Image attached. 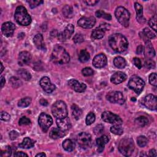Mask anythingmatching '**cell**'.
I'll return each mask as SVG.
<instances>
[{
  "label": "cell",
  "instance_id": "8",
  "mask_svg": "<svg viewBox=\"0 0 157 157\" xmlns=\"http://www.w3.org/2000/svg\"><path fill=\"white\" fill-rule=\"evenodd\" d=\"M38 123L41 129L45 132L53 124V119L49 115L42 112L39 117Z\"/></svg>",
  "mask_w": 157,
  "mask_h": 157
},
{
  "label": "cell",
  "instance_id": "37",
  "mask_svg": "<svg viewBox=\"0 0 157 157\" xmlns=\"http://www.w3.org/2000/svg\"><path fill=\"white\" fill-rule=\"evenodd\" d=\"M31 102V98L29 97H25L21 99L18 102V106L20 107H26Z\"/></svg>",
  "mask_w": 157,
  "mask_h": 157
},
{
  "label": "cell",
  "instance_id": "3",
  "mask_svg": "<svg viewBox=\"0 0 157 157\" xmlns=\"http://www.w3.org/2000/svg\"><path fill=\"white\" fill-rule=\"evenodd\" d=\"M14 17L16 21L22 26H28L31 23V16L28 14L25 7L22 6H18L16 8Z\"/></svg>",
  "mask_w": 157,
  "mask_h": 157
},
{
  "label": "cell",
  "instance_id": "17",
  "mask_svg": "<svg viewBox=\"0 0 157 157\" xmlns=\"http://www.w3.org/2000/svg\"><path fill=\"white\" fill-rule=\"evenodd\" d=\"M107 64V57L104 53H99L94 56L93 59V65L97 68L104 67Z\"/></svg>",
  "mask_w": 157,
  "mask_h": 157
},
{
  "label": "cell",
  "instance_id": "4",
  "mask_svg": "<svg viewBox=\"0 0 157 157\" xmlns=\"http://www.w3.org/2000/svg\"><path fill=\"white\" fill-rule=\"evenodd\" d=\"M134 141L131 138H124L121 139L118 145L119 151L125 156H131L134 150Z\"/></svg>",
  "mask_w": 157,
  "mask_h": 157
},
{
  "label": "cell",
  "instance_id": "28",
  "mask_svg": "<svg viewBox=\"0 0 157 157\" xmlns=\"http://www.w3.org/2000/svg\"><path fill=\"white\" fill-rule=\"evenodd\" d=\"M34 141L29 137H25L23 139L22 142L19 144V147L22 148H31L34 145Z\"/></svg>",
  "mask_w": 157,
  "mask_h": 157
},
{
  "label": "cell",
  "instance_id": "61",
  "mask_svg": "<svg viewBox=\"0 0 157 157\" xmlns=\"http://www.w3.org/2000/svg\"><path fill=\"white\" fill-rule=\"evenodd\" d=\"M5 82H6V80H5L4 77L3 76H1V88L3 87V86L5 84Z\"/></svg>",
  "mask_w": 157,
  "mask_h": 157
},
{
  "label": "cell",
  "instance_id": "44",
  "mask_svg": "<svg viewBox=\"0 0 157 157\" xmlns=\"http://www.w3.org/2000/svg\"><path fill=\"white\" fill-rule=\"evenodd\" d=\"M12 153V150L10 146H6L4 149L1 150V156L4 157V156H9L11 155Z\"/></svg>",
  "mask_w": 157,
  "mask_h": 157
},
{
  "label": "cell",
  "instance_id": "31",
  "mask_svg": "<svg viewBox=\"0 0 157 157\" xmlns=\"http://www.w3.org/2000/svg\"><path fill=\"white\" fill-rule=\"evenodd\" d=\"M71 111L72 116L76 119L78 120L82 114V109L76 104H73L71 107Z\"/></svg>",
  "mask_w": 157,
  "mask_h": 157
},
{
  "label": "cell",
  "instance_id": "63",
  "mask_svg": "<svg viewBox=\"0 0 157 157\" xmlns=\"http://www.w3.org/2000/svg\"><path fill=\"white\" fill-rule=\"evenodd\" d=\"M0 65H1V73H2V71H3V70H4V66H3L2 63H1Z\"/></svg>",
  "mask_w": 157,
  "mask_h": 157
},
{
  "label": "cell",
  "instance_id": "22",
  "mask_svg": "<svg viewBox=\"0 0 157 157\" xmlns=\"http://www.w3.org/2000/svg\"><path fill=\"white\" fill-rule=\"evenodd\" d=\"M31 55L27 51H23L18 55V64L20 66H23L28 64L31 59Z\"/></svg>",
  "mask_w": 157,
  "mask_h": 157
},
{
  "label": "cell",
  "instance_id": "59",
  "mask_svg": "<svg viewBox=\"0 0 157 157\" xmlns=\"http://www.w3.org/2000/svg\"><path fill=\"white\" fill-rule=\"evenodd\" d=\"M149 156H156V150L155 149H151L149 151V154H148Z\"/></svg>",
  "mask_w": 157,
  "mask_h": 157
},
{
  "label": "cell",
  "instance_id": "34",
  "mask_svg": "<svg viewBox=\"0 0 157 157\" xmlns=\"http://www.w3.org/2000/svg\"><path fill=\"white\" fill-rule=\"evenodd\" d=\"M17 74L25 80H29L31 78V74L26 69H20L18 70Z\"/></svg>",
  "mask_w": 157,
  "mask_h": 157
},
{
  "label": "cell",
  "instance_id": "18",
  "mask_svg": "<svg viewBox=\"0 0 157 157\" xmlns=\"http://www.w3.org/2000/svg\"><path fill=\"white\" fill-rule=\"evenodd\" d=\"M15 29L14 24L10 21L5 22L2 25L1 31L2 34L7 37H10L12 36Z\"/></svg>",
  "mask_w": 157,
  "mask_h": 157
},
{
  "label": "cell",
  "instance_id": "40",
  "mask_svg": "<svg viewBox=\"0 0 157 157\" xmlns=\"http://www.w3.org/2000/svg\"><path fill=\"white\" fill-rule=\"evenodd\" d=\"M10 83L14 88L20 87L22 85V82L18 78L16 77H12L9 80Z\"/></svg>",
  "mask_w": 157,
  "mask_h": 157
},
{
  "label": "cell",
  "instance_id": "15",
  "mask_svg": "<svg viewBox=\"0 0 157 157\" xmlns=\"http://www.w3.org/2000/svg\"><path fill=\"white\" fill-rule=\"evenodd\" d=\"M74 31V27L72 24H68L64 30L58 34V38L61 41H65L69 39Z\"/></svg>",
  "mask_w": 157,
  "mask_h": 157
},
{
  "label": "cell",
  "instance_id": "23",
  "mask_svg": "<svg viewBox=\"0 0 157 157\" xmlns=\"http://www.w3.org/2000/svg\"><path fill=\"white\" fill-rule=\"evenodd\" d=\"M139 36L145 42L155 38L156 37V34L148 28H145L143 31L139 33Z\"/></svg>",
  "mask_w": 157,
  "mask_h": 157
},
{
  "label": "cell",
  "instance_id": "6",
  "mask_svg": "<svg viewBox=\"0 0 157 157\" xmlns=\"http://www.w3.org/2000/svg\"><path fill=\"white\" fill-rule=\"evenodd\" d=\"M115 15L119 23L124 27L129 26L130 13L129 11L123 7H118L115 11Z\"/></svg>",
  "mask_w": 157,
  "mask_h": 157
},
{
  "label": "cell",
  "instance_id": "38",
  "mask_svg": "<svg viewBox=\"0 0 157 157\" xmlns=\"http://www.w3.org/2000/svg\"><path fill=\"white\" fill-rule=\"evenodd\" d=\"M95 15L98 18H104L105 20H110L112 19V17H111L110 14L107 13H106L104 11H102L101 10H97L95 13Z\"/></svg>",
  "mask_w": 157,
  "mask_h": 157
},
{
  "label": "cell",
  "instance_id": "39",
  "mask_svg": "<svg viewBox=\"0 0 157 157\" xmlns=\"http://www.w3.org/2000/svg\"><path fill=\"white\" fill-rule=\"evenodd\" d=\"M110 131L116 135H121L123 133V129L119 124H114L110 128Z\"/></svg>",
  "mask_w": 157,
  "mask_h": 157
},
{
  "label": "cell",
  "instance_id": "29",
  "mask_svg": "<svg viewBox=\"0 0 157 157\" xmlns=\"http://www.w3.org/2000/svg\"><path fill=\"white\" fill-rule=\"evenodd\" d=\"M113 64L115 67L119 69H123L126 66V62L123 57L117 56L113 59Z\"/></svg>",
  "mask_w": 157,
  "mask_h": 157
},
{
  "label": "cell",
  "instance_id": "20",
  "mask_svg": "<svg viewBox=\"0 0 157 157\" xmlns=\"http://www.w3.org/2000/svg\"><path fill=\"white\" fill-rule=\"evenodd\" d=\"M127 78L126 75L121 71L115 72L110 77V82L113 84L117 85L124 82Z\"/></svg>",
  "mask_w": 157,
  "mask_h": 157
},
{
  "label": "cell",
  "instance_id": "11",
  "mask_svg": "<svg viewBox=\"0 0 157 157\" xmlns=\"http://www.w3.org/2000/svg\"><path fill=\"white\" fill-rule=\"evenodd\" d=\"M107 99L112 103H117L119 104H123L124 102V96L121 92L113 91H110L106 95Z\"/></svg>",
  "mask_w": 157,
  "mask_h": 157
},
{
  "label": "cell",
  "instance_id": "58",
  "mask_svg": "<svg viewBox=\"0 0 157 157\" xmlns=\"http://www.w3.org/2000/svg\"><path fill=\"white\" fill-rule=\"evenodd\" d=\"M14 156H28V155L23 151H17L14 154Z\"/></svg>",
  "mask_w": 157,
  "mask_h": 157
},
{
  "label": "cell",
  "instance_id": "56",
  "mask_svg": "<svg viewBox=\"0 0 157 157\" xmlns=\"http://www.w3.org/2000/svg\"><path fill=\"white\" fill-rule=\"evenodd\" d=\"M99 2V1L96 0H88V1H85L84 2L86 3L88 6H94L96 4H97Z\"/></svg>",
  "mask_w": 157,
  "mask_h": 157
},
{
  "label": "cell",
  "instance_id": "26",
  "mask_svg": "<svg viewBox=\"0 0 157 157\" xmlns=\"http://www.w3.org/2000/svg\"><path fill=\"white\" fill-rule=\"evenodd\" d=\"M33 42L38 49L44 50L45 48L43 36L41 34H37L33 39Z\"/></svg>",
  "mask_w": 157,
  "mask_h": 157
},
{
  "label": "cell",
  "instance_id": "52",
  "mask_svg": "<svg viewBox=\"0 0 157 157\" xmlns=\"http://www.w3.org/2000/svg\"><path fill=\"white\" fill-rule=\"evenodd\" d=\"M104 130V126L102 124H98L94 128V132L95 134L98 135L101 134Z\"/></svg>",
  "mask_w": 157,
  "mask_h": 157
},
{
  "label": "cell",
  "instance_id": "13",
  "mask_svg": "<svg viewBox=\"0 0 157 157\" xmlns=\"http://www.w3.org/2000/svg\"><path fill=\"white\" fill-rule=\"evenodd\" d=\"M96 23V19L94 17H83L80 18L78 21L77 24L78 26L83 28H91Z\"/></svg>",
  "mask_w": 157,
  "mask_h": 157
},
{
  "label": "cell",
  "instance_id": "33",
  "mask_svg": "<svg viewBox=\"0 0 157 157\" xmlns=\"http://www.w3.org/2000/svg\"><path fill=\"white\" fill-rule=\"evenodd\" d=\"M90 58V53L85 49L82 50L80 52L79 55H78V59L82 63H85L87 62Z\"/></svg>",
  "mask_w": 157,
  "mask_h": 157
},
{
  "label": "cell",
  "instance_id": "19",
  "mask_svg": "<svg viewBox=\"0 0 157 157\" xmlns=\"http://www.w3.org/2000/svg\"><path fill=\"white\" fill-rule=\"evenodd\" d=\"M56 122L58 128L64 132L69 130L71 127V121L67 117L63 118H57Z\"/></svg>",
  "mask_w": 157,
  "mask_h": 157
},
{
  "label": "cell",
  "instance_id": "50",
  "mask_svg": "<svg viewBox=\"0 0 157 157\" xmlns=\"http://www.w3.org/2000/svg\"><path fill=\"white\" fill-rule=\"evenodd\" d=\"M31 123V121L29 118H28L26 117H21L20 120H19V124L20 126L23 125H28Z\"/></svg>",
  "mask_w": 157,
  "mask_h": 157
},
{
  "label": "cell",
  "instance_id": "35",
  "mask_svg": "<svg viewBox=\"0 0 157 157\" xmlns=\"http://www.w3.org/2000/svg\"><path fill=\"white\" fill-rule=\"evenodd\" d=\"M135 123L137 125L140 127H144L146 126L148 123V120L146 117L140 116L137 117L135 120Z\"/></svg>",
  "mask_w": 157,
  "mask_h": 157
},
{
  "label": "cell",
  "instance_id": "12",
  "mask_svg": "<svg viewBox=\"0 0 157 157\" xmlns=\"http://www.w3.org/2000/svg\"><path fill=\"white\" fill-rule=\"evenodd\" d=\"M142 104L147 109L151 110H155L157 108L156 97L151 94H148L143 99Z\"/></svg>",
  "mask_w": 157,
  "mask_h": 157
},
{
  "label": "cell",
  "instance_id": "24",
  "mask_svg": "<svg viewBox=\"0 0 157 157\" xmlns=\"http://www.w3.org/2000/svg\"><path fill=\"white\" fill-rule=\"evenodd\" d=\"M134 8L137 13L136 18L139 23H144L145 22V18L143 16V7L142 6L139 2L134 3Z\"/></svg>",
  "mask_w": 157,
  "mask_h": 157
},
{
  "label": "cell",
  "instance_id": "21",
  "mask_svg": "<svg viewBox=\"0 0 157 157\" xmlns=\"http://www.w3.org/2000/svg\"><path fill=\"white\" fill-rule=\"evenodd\" d=\"M144 52L146 59H151L155 56V51L150 40L145 42V47H144Z\"/></svg>",
  "mask_w": 157,
  "mask_h": 157
},
{
  "label": "cell",
  "instance_id": "45",
  "mask_svg": "<svg viewBox=\"0 0 157 157\" xmlns=\"http://www.w3.org/2000/svg\"><path fill=\"white\" fill-rule=\"evenodd\" d=\"M149 82L151 85L156 86L157 85V77L156 73H151L149 76Z\"/></svg>",
  "mask_w": 157,
  "mask_h": 157
},
{
  "label": "cell",
  "instance_id": "30",
  "mask_svg": "<svg viewBox=\"0 0 157 157\" xmlns=\"http://www.w3.org/2000/svg\"><path fill=\"white\" fill-rule=\"evenodd\" d=\"M105 32L100 28H96L91 33V38L93 39H100L104 36Z\"/></svg>",
  "mask_w": 157,
  "mask_h": 157
},
{
  "label": "cell",
  "instance_id": "49",
  "mask_svg": "<svg viewBox=\"0 0 157 157\" xmlns=\"http://www.w3.org/2000/svg\"><path fill=\"white\" fill-rule=\"evenodd\" d=\"M145 65L147 68L153 69L155 67V62L151 59H146L145 61Z\"/></svg>",
  "mask_w": 157,
  "mask_h": 157
},
{
  "label": "cell",
  "instance_id": "9",
  "mask_svg": "<svg viewBox=\"0 0 157 157\" xmlns=\"http://www.w3.org/2000/svg\"><path fill=\"white\" fill-rule=\"evenodd\" d=\"M102 119L103 121L107 123L113 124H119L121 125L123 123V120L121 118L117 115L110 112L105 111L102 113L101 115Z\"/></svg>",
  "mask_w": 157,
  "mask_h": 157
},
{
  "label": "cell",
  "instance_id": "54",
  "mask_svg": "<svg viewBox=\"0 0 157 157\" xmlns=\"http://www.w3.org/2000/svg\"><path fill=\"white\" fill-rule=\"evenodd\" d=\"M99 28H100L101 29H102L104 32L105 31H109L110 29V26L109 24L108 23H102L100 25V26H99Z\"/></svg>",
  "mask_w": 157,
  "mask_h": 157
},
{
  "label": "cell",
  "instance_id": "1",
  "mask_svg": "<svg viewBox=\"0 0 157 157\" xmlns=\"http://www.w3.org/2000/svg\"><path fill=\"white\" fill-rule=\"evenodd\" d=\"M109 43L112 49L117 53L124 52L128 47V40L120 33L112 34L109 37Z\"/></svg>",
  "mask_w": 157,
  "mask_h": 157
},
{
  "label": "cell",
  "instance_id": "10",
  "mask_svg": "<svg viewBox=\"0 0 157 157\" xmlns=\"http://www.w3.org/2000/svg\"><path fill=\"white\" fill-rule=\"evenodd\" d=\"M78 144L83 148H86L91 145V136L86 132H80L77 137Z\"/></svg>",
  "mask_w": 157,
  "mask_h": 157
},
{
  "label": "cell",
  "instance_id": "16",
  "mask_svg": "<svg viewBox=\"0 0 157 157\" xmlns=\"http://www.w3.org/2000/svg\"><path fill=\"white\" fill-rule=\"evenodd\" d=\"M69 86L74 90L76 92L82 93L83 92L86 88V86L85 83H80L78 81L75 79H71L67 82Z\"/></svg>",
  "mask_w": 157,
  "mask_h": 157
},
{
  "label": "cell",
  "instance_id": "43",
  "mask_svg": "<svg viewBox=\"0 0 157 157\" xmlns=\"http://www.w3.org/2000/svg\"><path fill=\"white\" fill-rule=\"evenodd\" d=\"M156 15H153L148 21V25L150 26L152 29H153L155 31H156Z\"/></svg>",
  "mask_w": 157,
  "mask_h": 157
},
{
  "label": "cell",
  "instance_id": "46",
  "mask_svg": "<svg viewBox=\"0 0 157 157\" xmlns=\"http://www.w3.org/2000/svg\"><path fill=\"white\" fill-rule=\"evenodd\" d=\"M27 2L29 4L31 8L33 9L38 6H39L40 4L43 3V1H37V0H29L27 1Z\"/></svg>",
  "mask_w": 157,
  "mask_h": 157
},
{
  "label": "cell",
  "instance_id": "53",
  "mask_svg": "<svg viewBox=\"0 0 157 157\" xmlns=\"http://www.w3.org/2000/svg\"><path fill=\"white\" fill-rule=\"evenodd\" d=\"M133 63H134V64L139 69H141V67H142V63H141V61L140 60L139 58H136V57L134 58V59H133Z\"/></svg>",
  "mask_w": 157,
  "mask_h": 157
},
{
  "label": "cell",
  "instance_id": "7",
  "mask_svg": "<svg viewBox=\"0 0 157 157\" xmlns=\"http://www.w3.org/2000/svg\"><path fill=\"white\" fill-rule=\"evenodd\" d=\"M128 85L130 89L134 90L136 93L139 94L143 90L145 86V82L140 77L134 75L129 78Z\"/></svg>",
  "mask_w": 157,
  "mask_h": 157
},
{
  "label": "cell",
  "instance_id": "55",
  "mask_svg": "<svg viewBox=\"0 0 157 157\" xmlns=\"http://www.w3.org/2000/svg\"><path fill=\"white\" fill-rule=\"evenodd\" d=\"M18 136H19V134L15 131H12L9 133V137L12 140H15L18 137Z\"/></svg>",
  "mask_w": 157,
  "mask_h": 157
},
{
  "label": "cell",
  "instance_id": "5",
  "mask_svg": "<svg viewBox=\"0 0 157 157\" xmlns=\"http://www.w3.org/2000/svg\"><path fill=\"white\" fill-rule=\"evenodd\" d=\"M52 112L56 119L67 117V110L65 102L62 101H56L52 106Z\"/></svg>",
  "mask_w": 157,
  "mask_h": 157
},
{
  "label": "cell",
  "instance_id": "51",
  "mask_svg": "<svg viewBox=\"0 0 157 157\" xmlns=\"http://www.w3.org/2000/svg\"><path fill=\"white\" fill-rule=\"evenodd\" d=\"M10 118V115L6 112L2 111L1 113V120L2 121H9Z\"/></svg>",
  "mask_w": 157,
  "mask_h": 157
},
{
  "label": "cell",
  "instance_id": "57",
  "mask_svg": "<svg viewBox=\"0 0 157 157\" xmlns=\"http://www.w3.org/2000/svg\"><path fill=\"white\" fill-rule=\"evenodd\" d=\"M144 52V46H142V45H139L137 47V50H136V53L139 55H140L142 52Z\"/></svg>",
  "mask_w": 157,
  "mask_h": 157
},
{
  "label": "cell",
  "instance_id": "25",
  "mask_svg": "<svg viewBox=\"0 0 157 157\" xmlns=\"http://www.w3.org/2000/svg\"><path fill=\"white\" fill-rule=\"evenodd\" d=\"M108 142H109V138L105 135H103V136H101L100 137H98L96 140V145L98 147V151L99 153L102 152L104 149L105 145L106 144H107Z\"/></svg>",
  "mask_w": 157,
  "mask_h": 157
},
{
  "label": "cell",
  "instance_id": "14",
  "mask_svg": "<svg viewBox=\"0 0 157 157\" xmlns=\"http://www.w3.org/2000/svg\"><path fill=\"white\" fill-rule=\"evenodd\" d=\"M39 83L44 91L47 93H51L55 90V85L51 82L48 77H43L40 80Z\"/></svg>",
  "mask_w": 157,
  "mask_h": 157
},
{
  "label": "cell",
  "instance_id": "2",
  "mask_svg": "<svg viewBox=\"0 0 157 157\" xmlns=\"http://www.w3.org/2000/svg\"><path fill=\"white\" fill-rule=\"evenodd\" d=\"M51 60L55 64H63L69 63L70 56L66 50L61 46H56L51 55Z\"/></svg>",
  "mask_w": 157,
  "mask_h": 157
},
{
  "label": "cell",
  "instance_id": "42",
  "mask_svg": "<svg viewBox=\"0 0 157 157\" xmlns=\"http://www.w3.org/2000/svg\"><path fill=\"white\" fill-rule=\"evenodd\" d=\"M96 119V116L94 113L93 112H90L86 117V124L87 125H90L93 123L94 122Z\"/></svg>",
  "mask_w": 157,
  "mask_h": 157
},
{
  "label": "cell",
  "instance_id": "27",
  "mask_svg": "<svg viewBox=\"0 0 157 157\" xmlns=\"http://www.w3.org/2000/svg\"><path fill=\"white\" fill-rule=\"evenodd\" d=\"M65 135L64 131L61 130L58 128H54L51 129L49 133V136L53 139H57L63 137Z\"/></svg>",
  "mask_w": 157,
  "mask_h": 157
},
{
  "label": "cell",
  "instance_id": "41",
  "mask_svg": "<svg viewBox=\"0 0 157 157\" xmlns=\"http://www.w3.org/2000/svg\"><path fill=\"white\" fill-rule=\"evenodd\" d=\"M137 142L139 147H144L145 146L148 142L147 138L144 136H140L137 139Z\"/></svg>",
  "mask_w": 157,
  "mask_h": 157
},
{
  "label": "cell",
  "instance_id": "48",
  "mask_svg": "<svg viewBox=\"0 0 157 157\" xmlns=\"http://www.w3.org/2000/svg\"><path fill=\"white\" fill-rule=\"evenodd\" d=\"M82 73L84 76H90L93 75L94 71L91 67H85L82 70Z\"/></svg>",
  "mask_w": 157,
  "mask_h": 157
},
{
  "label": "cell",
  "instance_id": "62",
  "mask_svg": "<svg viewBox=\"0 0 157 157\" xmlns=\"http://www.w3.org/2000/svg\"><path fill=\"white\" fill-rule=\"evenodd\" d=\"M36 157H38V156H39V157H43V156H46V155H45L44 153L41 152V153H39L37 154V155H36Z\"/></svg>",
  "mask_w": 157,
  "mask_h": 157
},
{
  "label": "cell",
  "instance_id": "32",
  "mask_svg": "<svg viewBox=\"0 0 157 157\" xmlns=\"http://www.w3.org/2000/svg\"><path fill=\"white\" fill-rule=\"evenodd\" d=\"M63 148L67 151H72L74 149V143L71 139H65L63 142Z\"/></svg>",
  "mask_w": 157,
  "mask_h": 157
},
{
  "label": "cell",
  "instance_id": "36",
  "mask_svg": "<svg viewBox=\"0 0 157 157\" xmlns=\"http://www.w3.org/2000/svg\"><path fill=\"white\" fill-rule=\"evenodd\" d=\"M62 12L64 17L67 18H70L72 16V14H73L72 7L69 5H66L63 8Z\"/></svg>",
  "mask_w": 157,
  "mask_h": 157
},
{
  "label": "cell",
  "instance_id": "60",
  "mask_svg": "<svg viewBox=\"0 0 157 157\" xmlns=\"http://www.w3.org/2000/svg\"><path fill=\"white\" fill-rule=\"evenodd\" d=\"M40 104L42 105H44V106H46L48 105V101L46 100V99H41L39 101Z\"/></svg>",
  "mask_w": 157,
  "mask_h": 157
},
{
  "label": "cell",
  "instance_id": "47",
  "mask_svg": "<svg viewBox=\"0 0 157 157\" xmlns=\"http://www.w3.org/2000/svg\"><path fill=\"white\" fill-rule=\"evenodd\" d=\"M73 40L75 44H80L84 41V37L81 34H76L73 37Z\"/></svg>",
  "mask_w": 157,
  "mask_h": 157
}]
</instances>
